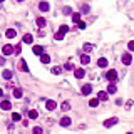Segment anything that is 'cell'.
I'll use <instances>...</instances> for the list:
<instances>
[{
  "label": "cell",
  "mask_w": 134,
  "mask_h": 134,
  "mask_svg": "<svg viewBox=\"0 0 134 134\" xmlns=\"http://www.w3.org/2000/svg\"><path fill=\"white\" fill-rule=\"evenodd\" d=\"M2 54H4V55H10V54H13V45L5 44L4 47H2Z\"/></svg>",
  "instance_id": "obj_1"
},
{
  "label": "cell",
  "mask_w": 134,
  "mask_h": 134,
  "mask_svg": "<svg viewBox=\"0 0 134 134\" xmlns=\"http://www.w3.org/2000/svg\"><path fill=\"white\" fill-rule=\"evenodd\" d=\"M106 77H107V79H109V81L114 84V81L117 79V72H116L114 69H111V70H107V72H106Z\"/></svg>",
  "instance_id": "obj_2"
},
{
  "label": "cell",
  "mask_w": 134,
  "mask_h": 134,
  "mask_svg": "<svg viewBox=\"0 0 134 134\" xmlns=\"http://www.w3.org/2000/svg\"><path fill=\"white\" fill-rule=\"evenodd\" d=\"M0 109H2V111H10V109H12V104H10V101L4 99V101L0 102Z\"/></svg>",
  "instance_id": "obj_3"
},
{
  "label": "cell",
  "mask_w": 134,
  "mask_h": 134,
  "mask_svg": "<svg viewBox=\"0 0 134 134\" xmlns=\"http://www.w3.org/2000/svg\"><path fill=\"white\" fill-rule=\"evenodd\" d=\"M131 62H132V57H131V54H129V52L122 54V64H124V65H129Z\"/></svg>",
  "instance_id": "obj_4"
},
{
  "label": "cell",
  "mask_w": 134,
  "mask_h": 134,
  "mask_svg": "<svg viewBox=\"0 0 134 134\" xmlns=\"http://www.w3.org/2000/svg\"><path fill=\"white\" fill-rule=\"evenodd\" d=\"M114 124H117V117H111V119H106L104 121V127H111Z\"/></svg>",
  "instance_id": "obj_5"
},
{
  "label": "cell",
  "mask_w": 134,
  "mask_h": 134,
  "mask_svg": "<svg viewBox=\"0 0 134 134\" xmlns=\"http://www.w3.org/2000/svg\"><path fill=\"white\" fill-rule=\"evenodd\" d=\"M74 76H76V77H77V79H82V77H84V76H85V70L82 69V67H77V69L74 70Z\"/></svg>",
  "instance_id": "obj_6"
},
{
  "label": "cell",
  "mask_w": 134,
  "mask_h": 134,
  "mask_svg": "<svg viewBox=\"0 0 134 134\" xmlns=\"http://www.w3.org/2000/svg\"><path fill=\"white\" fill-rule=\"evenodd\" d=\"M70 122H72V121H70L69 116H64V117L61 119V126H62V127H69V126H70Z\"/></svg>",
  "instance_id": "obj_7"
},
{
  "label": "cell",
  "mask_w": 134,
  "mask_h": 134,
  "mask_svg": "<svg viewBox=\"0 0 134 134\" xmlns=\"http://www.w3.org/2000/svg\"><path fill=\"white\" fill-rule=\"evenodd\" d=\"M82 94H84V96H89L91 92H92V85L91 84H85V85H82Z\"/></svg>",
  "instance_id": "obj_8"
},
{
  "label": "cell",
  "mask_w": 134,
  "mask_h": 134,
  "mask_svg": "<svg viewBox=\"0 0 134 134\" xmlns=\"http://www.w3.org/2000/svg\"><path fill=\"white\" fill-rule=\"evenodd\" d=\"M12 76H13V72L10 69H5L4 72H2V77H4L5 81H10V79H12Z\"/></svg>",
  "instance_id": "obj_9"
},
{
  "label": "cell",
  "mask_w": 134,
  "mask_h": 134,
  "mask_svg": "<svg viewBox=\"0 0 134 134\" xmlns=\"http://www.w3.org/2000/svg\"><path fill=\"white\" fill-rule=\"evenodd\" d=\"M45 107H47L49 111H54V109L57 107V104H55V101H52V99H49V101L45 102Z\"/></svg>",
  "instance_id": "obj_10"
},
{
  "label": "cell",
  "mask_w": 134,
  "mask_h": 134,
  "mask_svg": "<svg viewBox=\"0 0 134 134\" xmlns=\"http://www.w3.org/2000/svg\"><path fill=\"white\" fill-rule=\"evenodd\" d=\"M34 54H35V55H42V54H44V47H42V45H34Z\"/></svg>",
  "instance_id": "obj_11"
},
{
  "label": "cell",
  "mask_w": 134,
  "mask_h": 134,
  "mask_svg": "<svg viewBox=\"0 0 134 134\" xmlns=\"http://www.w3.org/2000/svg\"><path fill=\"white\" fill-rule=\"evenodd\" d=\"M15 35H17V30H15V28H8L7 32H5V37H7V39H13Z\"/></svg>",
  "instance_id": "obj_12"
},
{
  "label": "cell",
  "mask_w": 134,
  "mask_h": 134,
  "mask_svg": "<svg viewBox=\"0 0 134 134\" xmlns=\"http://www.w3.org/2000/svg\"><path fill=\"white\" fill-rule=\"evenodd\" d=\"M39 8H40L42 12H49V8H50V5L47 4V2H40V4H39Z\"/></svg>",
  "instance_id": "obj_13"
},
{
  "label": "cell",
  "mask_w": 134,
  "mask_h": 134,
  "mask_svg": "<svg viewBox=\"0 0 134 134\" xmlns=\"http://www.w3.org/2000/svg\"><path fill=\"white\" fill-rule=\"evenodd\" d=\"M107 97H109V96H107L106 91H101V92H97V99H99V101H107Z\"/></svg>",
  "instance_id": "obj_14"
},
{
  "label": "cell",
  "mask_w": 134,
  "mask_h": 134,
  "mask_svg": "<svg viewBox=\"0 0 134 134\" xmlns=\"http://www.w3.org/2000/svg\"><path fill=\"white\" fill-rule=\"evenodd\" d=\"M19 69H20L22 72H28V67H27V62H25L24 59H22V61H20V64H19Z\"/></svg>",
  "instance_id": "obj_15"
},
{
  "label": "cell",
  "mask_w": 134,
  "mask_h": 134,
  "mask_svg": "<svg viewBox=\"0 0 134 134\" xmlns=\"http://www.w3.org/2000/svg\"><path fill=\"white\" fill-rule=\"evenodd\" d=\"M40 62H42V64H49V62H50V55H49V54H42V55H40Z\"/></svg>",
  "instance_id": "obj_16"
},
{
  "label": "cell",
  "mask_w": 134,
  "mask_h": 134,
  "mask_svg": "<svg viewBox=\"0 0 134 134\" xmlns=\"http://www.w3.org/2000/svg\"><path fill=\"white\" fill-rule=\"evenodd\" d=\"M35 22H37V25H39V27H40V28H42V27H45V25H47V20H45L44 17H39V19H37Z\"/></svg>",
  "instance_id": "obj_17"
},
{
  "label": "cell",
  "mask_w": 134,
  "mask_h": 134,
  "mask_svg": "<svg viewBox=\"0 0 134 134\" xmlns=\"http://www.w3.org/2000/svg\"><path fill=\"white\" fill-rule=\"evenodd\" d=\"M24 42H25V44H32V42H34V37L30 35V34H25V35H24Z\"/></svg>",
  "instance_id": "obj_18"
},
{
  "label": "cell",
  "mask_w": 134,
  "mask_h": 134,
  "mask_svg": "<svg viewBox=\"0 0 134 134\" xmlns=\"http://www.w3.org/2000/svg\"><path fill=\"white\" fill-rule=\"evenodd\" d=\"M81 62H82V65H85V64H89V62H91V57L87 55V54H84V55L81 57Z\"/></svg>",
  "instance_id": "obj_19"
},
{
  "label": "cell",
  "mask_w": 134,
  "mask_h": 134,
  "mask_svg": "<svg viewBox=\"0 0 134 134\" xmlns=\"http://www.w3.org/2000/svg\"><path fill=\"white\" fill-rule=\"evenodd\" d=\"M97 65H99V67H107V59L101 57V59L97 61Z\"/></svg>",
  "instance_id": "obj_20"
},
{
  "label": "cell",
  "mask_w": 134,
  "mask_h": 134,
  "mask_svg": "<svg viewBox=\"0 0 134 134\" xmlns=\"http://www.w3.org/2000/svg\"><path fill=\"white\" fill-rule=\"evenodd\" d=\"M13 97L20 99V97H22V89H19V87H15V89H13Z\"/></svg>",
  "instance_id": "obj_21"
},
{
  "label": "cell",
  "mask_w": 134,
  "mask_h": 134,
  "mask_svg": "<svg viewBox=\"0 0 134 134\" xmlns=\"http://www.w3.org/2000/svg\"><path fill=\"white\" fill-rule=\"evenodd\" d=\"M116 91H117L116 84H109V87H107V92H109V94H116Z\"/></svg>",
  "instance_id": "obj_22"
},
{
  "label": "cell",
  "mask_w": 134,
  "mask_h": 134,
  "mask_svg": "<svg viewBox=\"0 0 134 134\" xmlns=\"http://www.w3.org/2000/svg\"><path fill=\"white\" fill-rule=\"evenodd\" d=\"M28 117H30V119H37V117H39V112H37L35 109H32L30 112H28Z\"/></svg>",
  "instance_id": "obj_23"
},
{
  "label": "cell",
  "mask_w": 134,
  "mask_h": 134,
  "mask_svg": "<svg viewBox=\"0 0 134 134\" xmlns=\"http://www.w3.org/2000/svg\"><path fill=\"white\" fill-rule=\"evenodd\" d=\"M97 104H99V99L97 97H94V99H91V101H89V106L91 107H97Z\"/></svg>",
  "instance_id": "obj_24"
},
{
  "label": "cell",
  "mask_w": 134,
  "mask_h": 134,
  "mask_svg": "<svg viewBox=\"0 0 134 134\" xmlns=\"http://www.w3.org/2000/svg\"><path fill=\"white\" fill-rule=\"evenodd\" d=\"M72 22L79 24V22H81V13H72Z\"/></svg>",
  "instance_id": "obj_25"
},
{
  "label": "cell",
  "mask_w": 134,
  "mask_h": 134,
  "mask_svg": "<svg viewBox=\"0 0 134 134\" xmlns=\"http://www.w3.org/2000/svg\"><path fill=\"white\" fill-rule=\"evenodd\" d=\"M64 35H65V34L59 30V32H55V35H54V37H55V40H62V39H64Z\"/></svg>",
  "instance_id": "obj_26"
},
{
  "label": "cell",
  "mask_w": 134,
  "mask_h": 134,
  "mask_svg": "<svg viewBox=\"0 0 134 134\" xmlns=\"http://www.w3.org/2000/svg\"><path fill=\"white\" fill-rule=\"evenodd\" d=\"M64 69L65 70H76V69H74V64H72V62H67V64L64 65Z\"/></svg>",
  "instance_id": "obj_27"
},
{
  "label": "cell",
  "mask_w": 134,
  "mask_h": 134,
  "mask_svg": "<svg viewBox=\"0 0 134 134\" xmlns=\"http://www.w3.org/2000/svg\"><path fill=\"white\" fill-rule=\"evenodd\" d=\"M61 109H62V111H69V109H70V104H69V102H62Z\"/></svg>",
  "instance_id": "obj_28"
},
{
  "label": "cell",
  "mask_w": 134,
  "mask_h": 134,
  "mask_svg": "<svg viewBox=\"0 0 134 134\" xmlns=\"http://www.w3.org/2000/svg\"><path fill=\"white\" fill-rule=\"evenodd\" d=\"M12 119L17 122V121H20V119H22V116H20L19 112H13V114H12Z\"/></svg>",
  "instance_id": "obj_29"
},
{
  "label": "cell",
  "mask_w": 134,
  "mask_h": 134,
  "mask_svg": "<svg viewBox=\"0 0 134 134\" xmlns=\"http://www.w3.org/2000/svg\"><path fill=\"white\" fill-rule=\"evenodd\" d=\"M13 52H15V54H20V52H22V45H20V44H17L15 47H13Z\"/></svg>",
  "instance_id": "obj_30"
},
{
  "label": "cell",
  "mask_w": 134,
  "mask_h": 134,
  "mask_svg": "<svg viewBox=\"0 0 134 134\" xmlns=\"http://www.w3.org/2000/svg\"><path fill=\"white\" fill-rule=\"evenodd\" d=\"M61 32H64V34H67L69 32V25H61V28H59Z\"/></svg>",
  "instance_id": "obj_31"
},
{
  "label": "cell",
  "mask_w": 134,
  "mask_h": 134,
  "mask_svg": "<svg viewBox=\"0 0 134 134\" xmlns=\"http://www.w3.org/2000/svg\"><path fill=\"white\" fill-rule=\"evenodd\" d=\"M32 132H34V134H42V127L35 126V127H34V129H32Z\"/></svg>",
  "instance_id": "obj_32"
},
{
  "label": "cell",
  "mask_w": 134,
  "mask_h": 134,
  "mask_svg": "<svg viewBox=\"0 0 134 134\" xmlns=\"http://www.w3.org/2000/svg\"><path fill=\"white\" fill-rule=\"evenodd\" d=\"M92 50V45L91 44H84V52H91Z\"/></svg>",
  "instance_id": "obj_33"
},
{
  "label": "cell",
  "mask_w": 134,
  "mask_h": 134,
  "mask_svg": "<svg viewBox=\"0 0 134 134\" xmlns=\"http://www.w3.org/2000/svg\"><path fill=\"white\" fill-rule=\"evenodd\" d=\"M127 49H129L131 52L134 50V40H129V44H127Z\"/></svg>",
  "instance_id": "obj_34"
},
{
  "label": "cell",
  "mask_w": 134,
  "mask_h": 134,
  "mask_svg": "<svg viewBox=\"0 0 134 134\" xmlns=\"http://www.w3.org/2000/svg\"><path fill=\"white\" fill-rule=\"evenodd\" d=\"M61 72H62L61 67H54V69H52V74H61Z\"/></svg>",
  "instance_id": "obj_35"
},
{
  "label": "cell",
  "mask_w": 134,
  "mask_h": 134,
  "mask_svg": "<svg viewBox=\"0 0 134 134\" xmlns=\"http://www.w3.org/2000/svg\"><path fill=\"white\" fill-rule=\"evenodd\" d=\"M64 13H65V15H70V13H72V10H70L69 7H64Z\"/></svg>",
  "instance_id": "obj_36"
},
{
  "label": "cell",
  "mask_w": 134,
  "mask_h": 134,
  "mask_svg": "<svg viewBox=\"0 0 134 134\" xmlns=\"http://www.w3.org/2000/svg\"><path fill=\"white\" fill-rule=\"evenodd\" d=\"M82 12H85V13L89 12V5H82Z\"/></svg>",
  "instance_id": "obj_37"
},
{
  "label": "cell",
  "mask_w": 134,
  "mask_h": 134,
  "mask_svg": "<svg viewBox=\"0 0 134 134\" xmlns=\"http://www.w3.org/2000/svg\"><path fill=\"white\" fill-rule=\"evenodd\" d=\"M77 25H79V28H85V24H84V22H79Z\"/></svg>",
  "instance_id": "obj_38"
},
{
  "label": "cell",
  "mask_w": 134,
  "mask_h": 134,
  "mask_svg": "<svg viewBox=\"0 0 134 134\" xmlns=\"http://www.w3.org/2000/svg\"><path fill=\"white\" fill-rule=\"evenodd\" d=\"M5 64V59H4V57H0V65H4Z\"/></svg>",
  "instance_id": "obj_39"
},
{
  "label": "cell",
  "mask_w": 134,
  "mask_h": 134,
  "mask_svg": "<svg viewBox=\"0 0 134 134\" xmlns=\"http://www.w3.org/2000/svg\"><path fill=\"white\" fill-rule=\"evenodd\" d=\"M2 96H4V91H2V89H0V97H2Z\"/></svg>",
  "instance_id": "obj_40"
},
{
  "label": "cell",
  "mask_w": 134,
  "mask_h": 134,
  "mask_svg": "<svg viewBox=\"0 0 134 134\" xmlns=\"http://www.w3.org/2000/svg\"><path fill=\"white\" fill-rule=\"evenodd\" d=\"M17 2H24V0H17Z\"/></svg>",
  "instance_id": "obj_41"
},
{
  "label": "cell",
  "mask_w": 134,
  "mask_h": 134,
  "mask_svg": "<svg viewBox=\"0 0 134 134\" xmlns=\"http://www.w3.org/2000/svg\"><path fill=\"white\" fill-rule=\"evenodd\" d=\"M127 134H132V132H127Z\"/></svg>",
  "instance_id": "obj_42"
},
{
  "label": "cell",
  "mask_w": 134,
  "mask_h": 134,
  "mask_svg": "<svg viewBox=\"0 0 134 134\" xmlns=\"http://www.w3.org/2000/svg\"><path fill=\"white\" fill-rule=\"evenodd\" d=\"M0 2H4V0H0Z\"/></svg>",
  "instance_id": "obj_43"
}]
</instances>
